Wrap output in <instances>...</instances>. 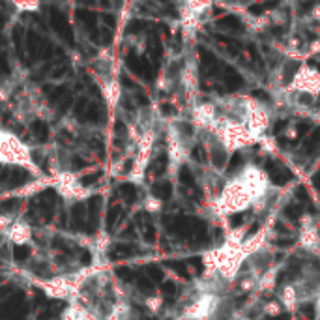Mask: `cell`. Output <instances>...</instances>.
<instances>
[{"label": "cell", "instance_id": "6da1fadb", "mask_svg": "<svg viewBox=\"0 0 320 320\" xmlns=\"http://www.w3.org/2000/svg\"><path fill=\"white\" fill-rule=\"evenodd\" d=\"M251 204H255V198L249 193V189L236 176L234 180L225 183L221 197L217 198L215 208H217L219 213L227 215V213H240V212L249 208Z\"/></svg>", "mask_w": 320, "mask_h": 320}, {"label": "cell", "instance_id": "7a4b0ae2", "mask_svg": "<svg viewBox=\"0 0 320 320\" xmlns=\"http://www.w3.org/2000/svg\"><path fill=\"white\" fill-rule=\"evenodd\" d=\"M0 163H15L32 168V159L28 148L12 133L0 129Z\"/></svg>", "mask_w": 320, "mask_h": 320}, {"label": "cell", "instance_id": "3957f363", "mask_svg": "<svg viewBox=\"0 0 320 320\" xmlns=\"http://www.w3.org/2000/svg\"><path fill=\"white\" fill-rule=\"evenodd\" d=\"M290 88L296 90V94H309L313 98L320 96V71L311 66H300L290 81Z\"/></svg>", "mask_w": 320, "mask_h": 320}, {"label": "cell", "instance_id": "277c9868", "mask_svg": "<svg viewBox=\"0 0 320 320\" xmlns=\"http://www.w3.org/2000/svg\"><path fill=\"white\" fill-rule=\"evenodd\" d=\"M42 287L47 296L58 298V300L71 298L73 294L77 292V285H75L73 279H70V277H55V279H51V281H45Z\"/></svg>", "mask_w": 320, "mask_h": 320}, {"label": "cell", "instance_id": "5b68a950", "mask_svg": "<svg viewBox=\"0 0 320 320\" xmlns=\"http://www.w3.org/2000/svg\"><path fill=\"white\" fill-rule=\"evenodd\" d=\"M58 193L64 197L66 200H77V198H84L86 197V189L79 183V180L73 174H60L58 176Z\"/></svg>", "mask_w": 320, "mask_h": 320}, {"label": "cell", "instance_id": "8992f818", "mask_svg": "<svg viewBox=\"0 0 320 320\" xmlns=\"http://www.w3.org/2000/svg\"><path fill=\"white\" fill-rule=\"evenodd\" d=\"M279 304L285 307L287 311H292V309H296V305L300 304L296 285H292V283H287V285L281 289V292H279Z\"/></svg>", "mask_w": 320, "mask_h": 320}, {"label": "cell", "instance_id": "52a82bcc", "mask_svg": "<svg viewBox=\"0 0 320 320\" xmlns=\"http://www.w3.org/2000/svg\"><path fill=\"white\" fill-rule=\"evenodd\" d=\"M30 234H32V230H30V227H28L27 223H14V227L10 229V238L14 240L15 244H27L28 240H30Z\"/></svg>", "mask_w": 320, "mask_h": 320}, {"label": "cell", "instance_id": "ba28073f", "mask_svg": "<svg viewBox=\"0 0 320 320\" xmlns=\"http://www.w3.org/2000/svg\"><path fill=\"white\" fill-rule=\"evenodd\" d=\"M103 88H105L103 94H105V98H107V101H109V105L112 107V105L118 101V98H120V86H118V83H116L114 79H111Z\"/></svg>", "mask_w": 320, "mask_h": 320}, {"label": "cell", "instance_id": "9c48e42d", "mask_svg": "<svg viewBox=\"0 0 320 320\" xmlns=\"http://www.w3.org/2000/svg\"><path fill=\"white\" fill-rule=\"evenodd\" d=\"M62 320H88V317H86V311L84 309H81L79 305H71L64 311Z\"/></svg>", "mask_w": 320, "mask_h": 320}, {"label": "cell", "instance_id": "30bf717a", "mask_svg": "<svg viewBox=\"0 0 320 320\" xmlns=\"http://www.w3.org/2000/svg\"><path fill=\"white\" fill-rule=\"evenodd\" d=\"M107 320H129V309L125 304H116L112 307L111 315H107Z\"/></svg>", "mask_w": 320, "mask_h": 320}, {"label": "cell", "instance_id": "8fae6325", "mask_svg": "<svg viewBox=\"0 0 320 320\" xmlns=\"http://www.w3.org/2000/svg\"><path fill=\"white\" fill-rule=\"evenodd\" d=\"M262 313L268 315V317H279V313H281V304H279L277 300H270V302H266L264 305H262Z\"/></svg>", "mask_w": 320, "mask_h": 320}, {"label": "cell", "instance_id": "7c38bea8", "mask_svg": "<svg viewBox=\"0 0 320 320\" xmlns=\"http://www.w3.org/2000/svg\"><path fill=\"white\" fill-rule=\"evenodd\" d=\"M144 206H146V210H148V212H157V210H161V200L150 195L148 198H146Z\"/></svg>", "mask_w": 320, "mask_h": 320}, {"label": "cell", "instance_id": "4fadbf2b", "mask_svg": "<svg viewBox=\"0 0 320 320\" xmlns=\"http://www.w3.org/2000/svg\"><path fill=\"white\" fill-rule=\"evenodd\" d=\"M15 8L17 10H25V12H34L40 8L38 2H15Z\"/></svg>", "mask_w": 320, "mask_h": 320}, {"label": "cell", "instance_id": "5bb4252c", "mask_svg": "<svg viewBox=\"0 0 320 320\" xmlns=\"http://www.w3.org/2000/svg\"><path fill=\"white\" fill-rule=\"evenodd\" d=\"M146 305H148L150 311L157 313V311H159V307L163 305V300H161V298H148V300H146Z\"/></svg>", "mask_w": 320, "mask_h": 320}, {"label": "cell", "instance_id": "9a60e30c", "mask_svg": "<svg viewBox=\"0 0 320 320\" xmlns=\"http://www.w3.org/2000/svg\"><path fill=\"white\" fill-rule=\"evenodd\" d=\"M14 223H12V217L10 215H0V230H6V229H12Z\"/></svg>", "mask_w": 320, "mask_h": 320}, {"label": "cell", "instance_id": "2e32d148", "mask_svg": "<svg viewBox=\"0 0 320 320\" xmlns=\"http://www.w3.org/2000/svg\"><path fill=\"white\" fill-rule=\"evenodd\" d=\"M311 17H313V19H317V21H320V4H317V6H313V12H311Z\"/></svg>", "mask_w": 320, "mask_h": 320}, {"label": "cell", "instance_id": "e0dca14e", "mask_svg": "<svg viewBox=\"0 0 320 320\" xmlns=\"http://www.w3.org/2000/svg\"><path fill=\"white\" fill-rule=\"evenodd\" d=\"M315 315H317V319L320 320V294L317 296V300H315Z\"/></svg>", "mask_w": 320, "mask_h": 320}]
</instances>
